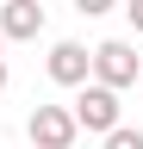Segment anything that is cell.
<instances>
[{
	"label": "cell",
	"mask_w": 143,
	"mask_h": 149,
	"mask_svg": "<svg viewBox=\"0 0 143 149\" xmlns=\"http://www.w3.org/2000/svg\"><path fill=\"white\" fill-rule=\"evenodd\" d=\"M137 74H143V56H137L131 37H106V44H93V87L124 93V87H137Z\"/></svg>",
	"instance_id": "obj_1"
},
{
	"label": "cell",
	"mask_w": 143,
	"mask_h": 149,
	"mask_svg": "<svg viewBox=\"0 0 143 149\" xmlns=\"http://www.w3.org/2000/svg\"><path fill=\"white\" fill-rule=\"evenodd\" d=\"M137 93H143V74H137Z\"/></svg>",
	"instance_id": "obj_10"
},
{
	"label": "cell",
	"mask_w": 143,
	"mask_h": 149,
	"mask_svg": "<svg viewBox=\"0 0 143 149\" xmlns=\"http://www.w3.org/2000/svg\"><path fill=\"white\" fill-rule=\"evenodd\" d=\"M106 149H143V130H131V124L106 130Z\"/></svg>",
	"instance_id": "obj_6"
},
{
	"label": "cell",
	"mask_w": 143,
	"mask_h": 149,
	"mask_svg": "<svg viewBox=\"0 0 143 149\" xmlns=\"http://www.w3.org/2000/svg\"><path fill=\"white\" fill-rule=\"evenodd\" d=\"M118 6H124V19H131V31L143 37V0H118Z\"/></svg>",
	"instance_id": "obj_8"
},
{
	"label": "cell",
	"mask_w": 143,
	"mask_h": 149,
	"mask_svg": "<svg viewBox=\"0 0 143 149\" xmlns=\"http://www.w3.org/2000/svg\"><path fill=\"white\" fill-rule=\"evenodd\" d=\"M118 93H106V87H93V81H87L81 93H75V106H68V118H75V130H100V137H106V130H118Z\"/></svg>",
	"instance_id": "obj_3"
},
{
	"label": "cell",
	"mask_w": 143,
	"mask_h": 149,
	"mask_svg": "<svg viewBox=\"0 0 143 149\" xmlns=\"http://www.w3.org/2000/svg\"><path fill=\"white\" fill-rule=\"evenodd\" d=\"M0 50H6V37H0Z\"/></svg>",
	"instance_id": "obj_11"
},
{
	"label": "cell",
	"mask_w": 143,
	"mask_h": 149,
	"mask_svg": "<svg viewBox=\"0 0 143 149\" xmlns=\"http://www.w3.org/2000/svg\"><path fill=\"white\" fill-rule=\"evenodd\" d=\"M38 31H44V6L38 0H0V37L6 44H25Z\"/></svg>",
	"instance_id": "obj_5"
},
{
	"label": "cell",
	"mask_w": 143,
	"mask_h": 149,
	"mask_svg": "<svg viewBox=\"0 0 143 149\" xmlns=\"http://www.w3.org/2000/svg\"><path fill=\"white\" fill-rule=\"evenodd\" d=\"M50 81L56 87H87L93 81V50L75 44V37H62V44L50 50Z\"/></svg>",
	"instance_id": "obj_4"
},
{
	"label": "cell",
	"mask_w": 143,
	"mask_h": 149,
	"mask_svg": "<svg viewBox=\"0 0 143 149\" xmlns=\"http://www.w3.org/2000/svg\"><path fill=\"white\" fill-rule=\"evenodd\" d=\"M6 81H13V74H6V56H0V93H6Z\"/></svg>",
	"instance_id": "obj_9"
},
{
	"label": "cell",
	"mask_w": 143,
	"mask_h": 149,
	"mask_svg": "<svg viewBox=\"0 0 143 149\" xmlns=\"http://www.w3.org/2000/svg\"><path fill=\"white\" fill-rule=\"evenodd\" d=\"M118 0H75V13H87V19H100V13H112Z\"/></svg>",
	"instance_id": "obj_7"
},
{
	"label": "cell",
	"mask_w": 143,
	"mask_h": 149,
	"mask_svg": "<svg viewBox=\"0 0 143 149\" xmlns=\"http://www.w3.org/2000/svg\"><path fill=\"white\" fill-rule=\"evenodd\" d=\"M25 137L31 149H75V118H68V106H31V118H25Z\"/></svg>",
	"instance_id": "obj_2"
}]
</instances>
